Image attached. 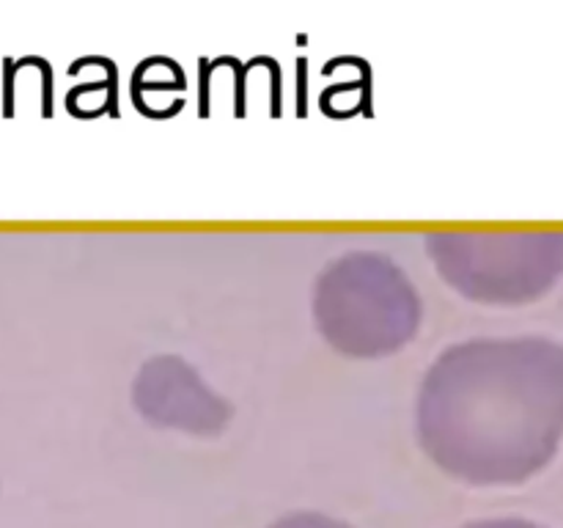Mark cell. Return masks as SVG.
I'll return each instance as SVG.
<instances>
[{
  "instance_id": "1",
  "label": "cell",
  "mask_w": 563,
  "mask_h": 528,
  "mask_svg": "<svg viewBox=\"0 0 563 528\" xmlns=\"http://www.w3.org/2000/svg\"><path fill=\"white\" fill-rule=\"evenodd\" d=\"M427 460L471 487L537 476L563 440V344L548 336H484L429 363L416 396Z\"/></svg>"
},
{
  "instance_id": "2",
  "label": "cell",
  "mask_w": 563,
  "mask_h": 528,
  "mask_svg": "<svg viewBox=\"0 0 563 528\" xmlns=\"http://www.w3.org/2000/svg\"><path fill=\"white\" fill-rule=\"evenodd\" d=\"M311 314L339 355L377 361L405 350L421 330L423 300L401 264L377 251H350L313 280Z\"/></svg>"
},
{
  "instance_id": "3",
  "label": "cell",
  "mask_w": 563,
  "mask_h": 528,
  "mask_svg": "<svg viewBox=\"0 0 563 528\" xmlns=\"http://www.w3.org/2000/svg\"><path fill=\"white\" fill-rule=\"evenodd\" d=\"M423 240L440 278L484 306L539 300L563 275L561 229H438Z\"/></svg>"
},
{
  "instance_id": "4",
  "label": "cell",
  "mask_w": 563,
  "mask_h": 528,
  "mask_svg": "<svg viewBox=\"0 0 563 528\" xmlns=\"http://www.w3.org/2000/svg\"><path fill=\"white\" fill-rule=\"evenodd\" d=\"M130 396L146 424L196 438H218L234 418V405L176 352H159L143 361Z\"/></svg>"
},
{
  "instance_id": "5",
  "label": "cell",
  "mask_w": 563,
  "mask_h": 528,
  "mask_svg": "<svg viewBox=\"0 0 563 528\" xmlns=\"http://www.w3.org/2000/svg\"><path fill=\"white\" fill-rule=\"evenodd\" d=\"M267 528H352V526H346V522L339 520V517L324 515V512L302 509V512H289V515L278 517V520L269 522Z\"/></svg>"
},
{
  "instance_id": "6",
  "label": "cell",
  "mask_w": 563,
  "mask_h": 528,
  "mask_svg": "<svg viewBox=\"0 0 563 528\" xmlns=\"http://www.w3.org/2000/svg\"><path fill=\"white\" fill-rule=\"evenodd\" d=\"M462 528H544L539 522L526 520V517H489V520H473Z\"/></svg>"
}]
</instances>
